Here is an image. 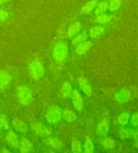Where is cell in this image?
Returning <instances> with one entry per match:
<instances>
[{"instance_id":"1","label":"cell","mask_w":138,"mask_h":153,"mask_svg":"<svg viewBox=\"0 0 138 153\" xmlns=\"http://www.w3.org/2000/svg\"><path fill=\"white\" fill-rule=\"evenodd\" d=\"M17 98L20 104L28 106L33 101V93L27 86H19L16 89Z\"/></svg>"},{"instance_id":"2","label":"cell","mask_w":138,"mask_h":153,"mask_svg":"<svg viewBox=\"0 0 138 153\" xmlns=\"http://www.w3.org/2000/svg\"><path fill=\"white\" fill-rule=\"evenodd\" d=\"M52 56L57 62H63L68 56V45L66 43L56 44L52 51Z\"/></svg>"},{"instance_id":"3","label":"cell","mask_w":138,"mask_h":153,"mask_svg":"<svg viewBox=\"0 0 138 153\" xmlns=\"http://www.w3.org/2000/svg\"><path fill=\"white\" fill-rule=\"evenodd\" d=\"M29 68V72H31V78L34 80H39L44 76L45 75V68L43 63H42L40 61L35 60L33 62H31L28 65Z\"/></svg>"},{"instance_id":"4","label":"cell","mask_w":138,"mask_h":153,"mask_svg":"<svg viewBox=\"0 0 138 153\" xmlns=\"http://www.w3.org/2000/svg\"><path fill=\"white\" fill-rule=\"evenodd\" d=\"M63 117V111L61 108L57 107V106H52L46 111V118L49 123L52 124H56Z\"/></svg>"},{"instance_id":"5","label":"cell","mask_w":138,"mask_h":153,"mask_svg":"<svg viewBox=\"0 0 138 153\" xmlns=\"http://www.w3.org/2000/svg\"><path fill=\"white\" fill-rule=\"evenodd\" d=\"M31 128L34 131L35 134L41 137L49 136L52 131L50 128H47L46 125H44L42 122H34L31 123Z\"/></svg>"},{"instance_id":"6","label":"cell","mask_w":138,"mask_h":153,"mask_svg":"<svg viewBox=\"0 0 138 153\" xmlns=\"http://www.w3.org/2000/svg\"><path fill=\"white\" fill-rule=\"evenodd\" d=\"M71 98H72V102H73L75 109L78 111H81L83 109V106H84V103H83V98L81 95V93L79 92V90L72 91Z\"/></svg>"},{"instance_id":"7","label":"cell","mask_w":138,"mask_h":153,"mask_svg":"<svg viewBox=\"0 0 138 153\" xmlns=\"http://www.w3.org/2000/svg\"><path fill=\"white\" fill-rule=\"evenodd\" d=\"M131 96V91L128 90V89H126V88H124V89H122L121 91H119L118 93L116 94L115 100L116 102H118V103L123 104V103H126V102H128L130 100Z\"/></svg>"},{"instance_id":"8","label":"cell","mask_w":138,"mask_h":153,"mask_svg":"<svg viewBox=\"0 0 138 153\" xmlns=\"http://www.w3.org/2000/svg\"><path fill=\"white\" fill-rule=\"evenodd\" d=\"M6 142H7L8 146L11 149H18V146H19V139H18L16 133L13 131H10L9 133L6 136Z\"/></svg>"},{"instance_id":"9","label":"cell","mask_w":138,"mask_h":153,"mask_svg":"<svg viewBox=\"0 0 138 153\" xmlns=\"http://www.w3.org/2000/svg\"><path fill=\"white\" fill-rule=\"evenodd\" d=\"M78 83H79L80 89L84 93L87 97L92 96V87L90 85L89 81L85 78H79L78 79Z\"/></svg>"},{"instance_id":"10","label":"cell","mask_w":138,"mask_h":153,"mask_svg":"<svg viewBox=\"0 0 138 153\" xmlns=\"http://www.w3.org/2000/svg\"><path fill=\"white\" fill-rule=\"evenodd\" d=\"M18 149L19 151L22 153H28L29 151H31L33 149V145L32 143L26 137H22V139L19 142V146H18Z\"/></svg>"},{"instance_id":"11","label":"cell","mask_w":138,"mask_h":153,"mask_svg":"<svg viewBox=\"0 0 138 153\" xmlns=\"http://www.w3.org/2000/svg\"><path fill=\"white\" fill-rule=\"evenodd\" d=\"M13 126L15 131H18L19 133L25 134V133L28 132V125L24 121L19 119V118H13Z\"/></svg>"},{"instance_id":"12","label":"cell","mask_w":138,"mask_h":153,"mask_svg":"<svg viewBox=\"0 0 138 153\" xmlns=\"http://www.w3.org/2000/svg\"><path fill=\"white\" fill-rule=\"evenodd\" d=\"M110 128V122L108 119H103L97 127V134L99 136H106Z\"/></svg>"},{"instance_id":"13","label":"cell","mask_w":138,"mask_h":153,"mask_svg":"<svg viewBox=\"0 0 138 153\" xmlns=\"http://www.w3.org/2000/svg\"><path fill=\"white\" fill-rule=\"evenodd\" d=\"M92 42L91 41H88V40H85L84 42H82L81 44H79L77 45L76 48V53L79 55H83L85 54V53L92 48Z\"/></svg>"},{"instance_id":"14","label":"cell","mask_w":138,"mask_h":153,"mask_svg":"<svg viewBox=\"0 0 138 153\" xmlns=\"http://www.w3.org/2000/svg\"><path fill=\"white\" fill-rule=\"evenodd\" d=\"M81 27V24L80 22H74V23H72V24H70L67 29L68 38L72 39L74 36H76V35L80 32Z\"/></svg>"},{"instance_id":"15","label":"cell","mask_w":138,"mask_h":153,"mask_svg":"<svg viewBox=\"0 0 138 153\" xmlns=\"http://www.w3.org/2000/svg\"><path fill=\"white\" fill-rule=\"evenodd\" d=\"M11 79H13V76L9 72L6 70H0V87L8 86L10 83Z\"/></svg>"},{"instance_id":"16","label":"cell","mask_w":138,"mask_h":153,"mask_svg":"<svg viewBox=\"0 0 138 153\" xmlns=\"http://www.w3.org/2000/svg\"><path fill=\"white\" fill-rule=\"evenodd\" d=\"M104 33H105V28L102 26H94L92 27H90L88 35H89V37L95 39Z\"/></svg>"},{"instance_id":"17","label":"cell","mask_w":138,"mask_h":153,"mask_svg":"<svg viewBox=\"0 0 138 153\" xmlns=\"http://www.w3.org/2000/svg\"><path fill=\"white\" fill-rule=\"evenodd\" d=\"M45 143L46 145H49L52 149H62V146H63V144L61 142V140L56 138V137H48V138H46L45 139Z\"/></svg>"},{"instance_id":"18","label":"cell","mask_w":138,"mask_h":153,"mask_svg":"<svg viewBox=\"0 0 138 153\" xmlns=\"http://www.w3.org/2000/svg\"><path fill=\"white\" fill-rule=\"evenodd\" d=\"M98 5V0H90L83 7L81 8V13L83 14H90Z\"/></svg>"},{"instance_id":"19","label":"cell","mask_w":138,"mask_h":153,"mask_svg":"<svg viewBox=\"0 0 138 153\" xmlns=\"http://www.w3.org/2000/svg\"><path fill=\"white\" fill-rule=\"evenodd\" d=\"M72 86L68 82H63L62 87H61V95L63 98H68L71 97L72 94Z\"/></svg>"},{"instance_id":"20","label":"cell","mask_w":138,"mask_h":153,"mask_svg":"<svg viewBox=\"0 0 138 153\" xmlns=\"http://www.w3.org/2000/svg\"><path fill=\"white\" fill-rule=\"evenodd\" d=\"M63 119L66 121V122H68V123L74 122L77 119V115L75 114V111H72L71 109H69V108H66V109L63 111Z\"/></svg>"},{"instance_id":"21","label":"cell","mask_w":138,"mask_h":153,"mask_svg":"<svg viewBox=\"0 0 138 153\" xmlns=\"http://www.w3.org/2000/svg\"><path fill=\"white\" fill-rule=\"evenodd\" d=\"M102 146L105 149H112L116 146V142L112 137H105L102 141L100 142Z\"/></svg>"},{"instance_id":"22","label":"cell","mask_w":138,"mask_h":153,"mask_svg":"<svg viewBox=\"0 0 138 153\" xmlns=\"http://www.w3.org/2000/svg\"><path fill=\"white\" fill-rule=\"evenodd\" d=\"M97 6H98V8L95 11V13L97 15H98L100 13H105L108 10V9H109V3H108L107 1H101Z\"/></svg>"},{"instance_id":"23","label":"cell","mask_w":138,"mask_h":153,"mask_svg":"<svg viewBox=\"0 0 138 153\" xmlns=\"http://www.w3.org/2000/svg\"><path fill=\"white\" fill-rule=\"evenodd\" d=\"M83 151L85 153H92L95 151V146L90 137H86L85 143L83 145Z\"/></svg>"},{"instance_id":"24","label":"cell","mask_w":138,"mask_h":153,"mask_svg":"<svg viewBox=\"0 0 138 153\" xmlns=\"http://www.w3.org/2000/svg\"><path fill=\"white\" fill-rule=\"evenodd\" d=\"M111 20V17L106 14V13H100L98 15H97V18H95V22L98 23L100 25H105L107 23H109V21Z\"/></svg>"},{"instance_id":"25","label":"cell","mask_w":138,"mask_h":153,"mask_svg":"<svg viewBox=\"0 0 138 153\" xmlns=\"http://www.w3.org/2000/svg\"><path fill=\"white\" fill-rule=\"evenodd\" d=\"M71 150L74 153H79L82 151V146L81 144V142L78 139L73 138L72 140V145H71Z\"/></svg>"},{"instance_id":"26","label":"cell","mask_w":138,"mask_h":153,"mask_svg":"<svg viewBox=\"0 0 138 153\" xmlns=\"http://www.w3.org/2000/svg\"><path fill=\"white\" fill-rule=\"evenodd\" d=\"M130 117H131V115L129 113H123L121 114H119V116L117 117V121L121 126H125L128 124Z\"/></svg>"},{"instance_id":"27","label":"cell","mask_w":138,"mask_h":153,"mask_svg":"<svg viewBox=\"0 0 138 153\" xmlns=\"http://www.w3.org/2000/svg\"><path fill=\"white\" fill-rule=\"evenodd\" d=\"M87 35H85L84 33L83 34H79V35H76L73 38H72V45H78L79 44L84 42L85 40H87Z\"/></svg>"},{"instance_id":"28","label":"cell","mask_w":138,"mask_h":153,"mask_svg":"<svg viewBox=\"0 0 138 153\" xmlns=\"http://www.w3.org/2000/svg\"><path fill=\"white\" fill-rule=\"evenodd\" d=\"M121 7V0H111L109 3V10L110 11H116Z\"/></svg>"},{"instance_id":"29","label":"cell","mask_w":138,"mask_h":153,"mask_svg":"<svg viewBox=\"0 0 138 153\" xmlns=\"http://www.w3.org/2000/svg\"><path fill=\"white\" fill-rule=\"evenodd\" d=\"M0 127L5 129H9V118L7 115L0 114Z\"/></svg>"},{"instance_id":"30","label":"cell","mask_w":138,"mask_h":153,"mask_svg":"<svg viewBox=\"0 0 138 153\" xmlns=\"http://www.w3.org/2000/svg\"><path fill=\"white\" fill-rule=\"evenodd\" d=\"M119 136L122 139H130V131L129 128H121L119 131Z\"/></svg>"},{"instance_id":"31","label":"cell","mask_w":138,"mask_h":153,"mask_svg":"<svg viewBox=\"0 0 138 153\" xmlns=\"http://www.w3.org/2000/svg\"><path fill=\"white\" fill-rule=\"evenodd\" d=\"M130 123L131 126L134 128H138V114H134L130 117Z\"/></svg>"},{"instance_id":"32","label":"cell","mask_w":138,"mask_h":153,"mask_svg":"<svg viewBox=\"0 0 138 153\" xmlns=\"http://www.w3.org/2000/svg\"><path fill=\"white\" fill-rule=\"evenodd\" d=\"M130 131V138H133L134 141L138 139V128H129Z\"/></svg>"},{"instance_id":"33","label":"cell","mask_w":138,"mask_h":153,"mask_svg":"<svg viewBox=\"0 0 138 153\" xmlns=\"http://www.w3.org/2000/svg\"><path fill=\"white\" fill-rule=\"evenodd\" d=\"M9 17V13L3 9H0V22H4Z\"/></svg>"},{"instance_id":"34","label":"cell","mask_w":138,"mask_h":153,"mask_svg":"<svg viewBox=\"0 0 138 153\" xmlns=\"http://www.w3.org/2000/svg\"><path fill=\"white\" fill-rule=\"evenodd\" d=\"M8 1H10V0H0V5H2L6 2H8Z\"/></svg>"},{"instance_id":"35","label":"cell","mask_w":138,"mask_h":153,"mask_svg":"<svg viewBox=\"0 0 138 153\" xmlns=\"http://www.w3.org/2000/svg\"><path fill=\"white\" fill-rule=\"evenodd\" d=\"M134 146H135L136 149H138V139L134 141Z\"/></svg>"},{"instance_id":"36","label":"cell","mask_w":138,"mask_h":153,"mask_svg":"<svg viewBox=\"0 0 138 153\" xmlns=\"http://www.w3.org/2000/svg\"><path fill=\"white\" fill-rule=\"evenodd\" d=\"M1 151H3V152H9V150L6 149V148H2V150Z\"/></svg>"},{"instance_id":"37","label":"cell","mask_w":138,"mask_h":153,"mask_svg":"<svg viewBox=\"0 0 138 153\" xmlns=\"http://www.w3.org/2000/svg\"><path fill=\"white\" fill-rule=\"evenodd\" d=\"M0 128H1V127H0Z\"/></svg>"}]
</instances>
